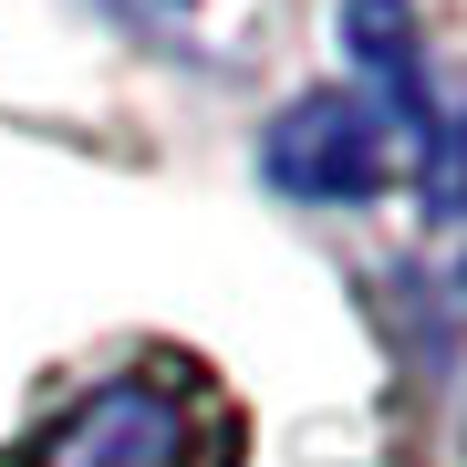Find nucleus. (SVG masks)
<instances>
[{"label": "nucleus", "mask_w": 467, "mask_h": 467, "mask_svg": "<svg viewBox=\"0 0 467 467\" xmlns=\"http://www.w3.org/2000/svg\"><path fill=\"white\" fill-rule=\"evenodd\" d=\"M250 416L198 353H125L104 374H73L63 395L21 426L11 467H239Z\"/></svg>", "instance_id": "nucleus-1"}, {"label": "nucleus", "mask_w": 467, "mask_h": 467, "mask_svg": "<svg viewBox=\"0 0 467 467\" xmlns=\"http://www.w3.org/2000/svg\"><path fill=\"white\" fill-rule=\"evenodd\" d=\"M270 177H281L291 198H374L384 187V135H374L364 104L312 94V104L281 115V135H270Z\"/></svg>", "instance_id": "nucleus-2"}]
</instances>
